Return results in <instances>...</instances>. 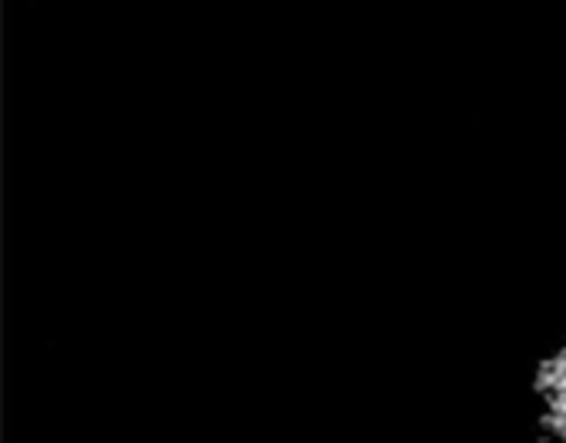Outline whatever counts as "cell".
Returning a JSON list of instances; mask_svg holds the SVG:
<instances>
[{
    "instance_id": "6da1fadb",
    "label": "cell",
    "mask_w": 566,
    "mask_h": 443,
    "mask_svg": "<svg viewBox=\"0 0 566 443\" xmlns=\"http://www.w3.org/2000/svg\"><path fill=\"white\" fill-rule=\"evenodd\" d=\"M531 421L544 443H566V341L534 368Z\"/></svg>"
}]
</instances>
